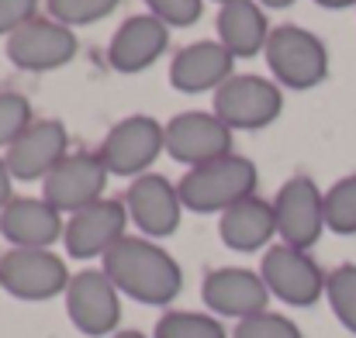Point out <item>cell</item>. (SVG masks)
<instances>
[{
	"mask_svg": "<svg viewBox=\"0 0 356 338\" xmlns=\"http://www.w3.org/2000/svg\"><path fill=\"white\" fill-rule=\"evenodd\" d=\"M152 338H229L225 325L215 314H197V311H166L156 321Z\"/></svg>",
	"mask_w": 356,
	"mask_h": 338,
	"instance_id": "22",
	"label": "cell"
},
{
	"mask_svg": "<svg viewBox=\"0 0 356 338\" xmlns=\"http://www.w3.org/2000/svg\"><path fill=\"white\" fill-rule=\"evenodd\" d=\"M124 208H128V218L135 221V228L145 238L173 235L180 228V214H184L180 190L166 176H159V173L135 176L128 194H124Z\"/></svg>",
	"mask_w": 356,
	"mask_h": 338,
	"instance_id": "13",
	"label": "cell"
},
{
	"mask_svg": "<svg viewBox=\"0 0 356 338\" xmlns=\"http://www.w3.org/2000/svg\"><path fill=\"white\" fill-rule=\"evenodd\" d=\"M218 3H232V0H218Z\"/></svg>",
	"mask_w": 356,
	"mask_h": 338,
	"instance_id": "34",
	"label": "cell"
},
{
	"mask_svg": "<svg viewBox=\"0 0 356 338\" xmlns=\"http://www.w3.org/2000/svg\"><path fill=\"white\" fill-rule=\"evenodd\" d=\"M284 111V94L277 83L263 76H232L215 90V114L236 131V128H266Z\"/></svg>",
	"mask_w": 356,
	"mask_h": 338,
	"instance_id": "10",
	"label": "cell"
},
{
	"mask_svg": "<svg viewBox=\"0 0 356 338\" xmlns=\"http://www.w3.org/2000/svg\"><path fill=\"white\" fill-rule=\"evenodd\" d=\"M259 3H263V7H291L294 0H259Z\"/></svg>",
	"mask_w": 356,
	"mask_h": 338,
	"instance_id": "32",
	"label": "cell"
},
{
	"mask_svg": "<svg viewBox=\"0 0 356 338\" xmlns=\"http://www.w3.org/2000/svg\"><path fill=\"white\" fill-rule=\"evenodd\" d=\"M121 0H49V14L52 21L76 28V24H94L101 17H108Z\"/></svg>",
	"mask_w": 356,
	"mask_h": 338,
	"instance_id": "25",
	"label": "cell"
},
{
	"mask_svg": "<svg viewBox=\"0 0 356 338\" xmlns=\"http://www.w3.org/2000/svg\"><path fill=\"white\" fill-rule=\"evenodd\" d=\"M325 228L336 235H356V173L325 190Z\"/></svg>",
	"mask_w": 356,
	"mask_h": 338,
	"instance_id": "23",
	"label": "cell"
},
{
	"mask_svg": "<svg viewBox=\"0 0 356 338\" xmlns=\"http://www.w3.org/2000/svg\"><path fill=\"white\" fill-rule=\"evenodd\" d=\"M104 273L121 294L138 304L163 307L184 290L180 262L145 235H124L118 245L104 255Z\"/></svg>",
	"mask_w": 356,
	"mask_h": 338,
	"instance_id": "1",
	"label": "cell"
},
{
	"mask_svg": "<svg viewBox=\"0 0 356 338\" xmlns=\"http://www.w3.org/2000/svg\"><path fill=\"white\" fill-rule=\"evenodd\" d=\"M149 14L159 17L166 28H191L201 17L204 0H145Z\"/></svg>",
	"mask_w": 356,
	"mask_h": 338,
	"instance_id": "28",
	"label": "cell"
},
{
	"mask_svg": "<svg viewBox=\"0 0 356 338\" xmlns=\"http://www.w3.org/2000/svg\"><path fill=\"white\" fill-rule=\"evenodd\" d=\"M266 38H270V24H266V14H263L259 0L222 3V10H218V42L236 59H252L256 52H263Z\"/></svg>",
	"mask_w": 356,
	"mask_h": 338,
	"instance_id": "20",
	"label": "cell"
},
{
	"mask_svg": "<svg viewBox=\"0 0 356 338\" xmlns=\"http://www.w3.org/2000/svg\"><path fill=\"white\" fill-rule=\"evenodd\" d=\"M35 14H38V0H0V35L10 38L17 28L35 21Z\"/></svg>",
	"mask_w": 356,
	"mask_h": 338,
	"instance_id": "29",
	"label": "cell"
},
{
	"mask_svg": "<svg viewBox=\"0 0 356 338\" xmlns=\"http://www.w3.org/2000/svg\"><path fill=\"white\" fill-rule=\"evenodd\" d=\"M121 290L104 269H83L66 287V314L90 338L115 335L121 321Z\"/></svg>",
	"mask_w": 356,
	"mask_h": 338,
	"instance_id": "9",
	"label": "cell"
},
{
	"mask_svg": "<svg viewBox=\"0 0 356 338\" xmlns=\"http://www.w3.org/2000/svg\"><path fill=\"white\" fill-rule=\"evenodd\" d=\"M259 276H263L266 290L291 307H312L325 294V283H329V276L318 269V262L305 248H294L284 242L266 248Z\"/></svg>",
	"mask_w": 356,
	"mask_h": 338,
	"instance_id": "6",
	"label": "cell"
},
{
	"mask_svg": "<svg viewBox=\"0 0 356 338\" xmlns=\"http://www.w3.org/2000/svg\"><path fill=\"white\" fill-rule=\"evenodd\" d=\"M266 66L273 69V80L284 83L287 90H312L329 76V49L318 35L298 28V24H280L266 38Z\"/></svg>",
	"mask_w": 356,
	"mask_h": 338,
	"instance_id": "3",
	"label": "cell"
},
{
	"mask_svg": "<svg viewBox=\"0 0 356 338\" xmlns=\"http://www.w3.org/2000/svg\"><path fill=\"white\" fill-rule=\"evenodd\" d=\"M256 180H259L256 166L245 155L232 152L225 159H215V162L187 169V176L177 183V190H180V201H184L187 211L225 214L229 208H236L238 201L256 194Z\"/></svg>",
	"mask_w": 356,
	"mask_h": 338,
	"instance_id": "2",
	"label": "cell"
},
{
	"mask_svg": "<svg viewBox=\"0 0 356 338\" xmlns=\"http://www.w3.org/2000/svg\"><path fill=\"white\" fill-rule=\"evenodd\" d=\"M0 235L14 248H49L66 235V225L45 197H14L0 211Z\"/></svg>",
	"mask_w": 356,
	"mask_h": 338,
	"instance_id": "17",
	"label": "cell"
},
{
	"mask_svg": "<svg viewBox=\"0 0 356 338\" xmlns=\"http://www.w3.org/2000/svg\"><path fill=\"white\" fill-rule=\"evenodd\" d=\"M232 338H305V335H301V328L291 318L263 311V314L242 318L236 325V332H232Z\"/></svg>",
	"mask_w": 356,
	"mask_h": 338,
	"instance_id": "26",
	"label": "cell"
},
{
	"mask_svg": "<svg viewBox=\"0 0 356 338\" xmlns=\"http://www.w3.org/2000/svg\"><path fill=\"white\" fill-rule=\"evenodd\" d=\"M111 338H145L142 332H118V335H111Z\"/></svg>",
	"mask_w": 356,
	"mask_h": 338,
	"instance_id": "33",
	"label": "cell"
},
{
	"mask_svg": "<svg viewBox=\"0 0 356 338\" xmlns=\"http://www.w3.org/2000/svg\"><path fill=\"white\" fill-rule=\"evenodd\" d=\"M166 152L191 169L225 159L232 155V128L218 114L184 111L166 124Z\"/></svg>",
	"mask_w": 356,
	"mask_h": 338,
	"instance_id": "11",
	"label": "cell"
},
{
	"mask_svg": "<svg viewBox=\"0 0 356 338\" xmlns=\"http://www.w3.org/2000/svg\"><path fill=\"white\" fill-rule=\"evenodd\" d=\"M325 297H329L332 314L339 318V325L356 335V262H346V266L329 273Z\"/></svg>",
	"mask_w": 356,
	"mask_h": 338,
	"instance_id": "24",
	"label": "cell"
},
{
	"mask_svg": "<svg viewBox=\"0 0 356 338\" xmlns=\"http://www.w3.org/2000/svg\"><path fill=\"white\" fill-rule=\"evenodd\" d=\"M232 66H236V56L222 42H194L173 56L170 83L184 94L218 90L222 83L232 80Z\"/></svg>",
	"mask_w": 356,
	"mask_h": 338,
	"instance_id": "18",
	"label": "cell"
},
{
	"mask_svg": "<svg viewBox=\"0 0 356 338\" xmlns=\"http://www.w3.org/2000/svg\"><path fill=\"white\" fill-rule=\"evenodd\" d=\"M273 214L284 245L308 252L325 231V194L312 176H291L273 197Z\"/></svg>",
	"mask_w": 356,
	"mask_h": 338,
	"instance_id": "7",
	"label": "cell"
},
{
	"mask_svg": "<svg viewBox=\"0 0 356 338\" xmlns=\"http://www.w3.org/2000/svg\"><path fill=\"white\" fill-rule=\"evenodd\" d=\"M218 235L229 248L236 252H256L263 248L273 235H277V214H273V204L259 201L256 194L238 201L236 208H229L218 221Z\"/></svg>",
	"mask_w": 356,
	"mask_h": 338,
	"instance_id": "21",
	"label": "cell"
},
{
	"mask_svg": "<svg viewBox=\"0 0 356 338\" xmlns=\"http://www.w3.org/2000/svg\"><path fill=\"white\" fill-rule=\"evenodd\" d=\"M31 128V104L21 94H0V149L14 145Z\"/></svg>",
	"mask_w": 356,
	"mask_h": 338,
	"instance_id": "27",
	"label": "cell"
},
{
	"mask_svg": "<svg viewBox=\"0 0 356 338\" xmlns=\"http://www.w3.org/2000/svg\"><path fill=\"white\" fill-rule=\"evenodd\" d=\"M201 297H204L211 314L242 321V318H252V314L266 311L270 290H266L259 273L242 269V266H222V269H211L204 276Z\"/></svg>",
	"mask_w": 356,
	"mask_h": 338,
	"instance_id": "15",
	"label": "cell"
},
{
	"mask_svg": "<svg viewBox=\"0 0 356 338\" xmlns=\"http://www.w3.org/2000/svg\"><path fill=\"white\" fill-rule=\"evenodd\" d=\"M73 56H76L73 28H66V24H59L52 17H35L7 38V59L17 69H28V73L59 69Z\"/></svg>",
	"mask_w": 356,
	"mask_h": 338,
	"instance_id": "12",
	"label": "cell"
},
{
	"mask_svg": "<svg viewBox=\"0 0 356 338\" xmlns=\"http://www.w3.org/2000/svg\"><path fill=\"white\" fill-rule=\"evenodd\" d=\"M70 135L63 121H31V128L7 149V169L14 180H45L63 159H66Z\"/></svg>",
	"mask_w": 356,
	"mask_h": 338,
	"instance_id": "16",
	"label": "cell"
},
{
	"mask_svg": "<svg viewBox=\"0 0 356 338\" xmlns=\"http://www.w3.org/2000/svg\"><path fill=\"white\" fill-rule=\"evenodd\" d=\"M70 269L49 248H10L0 259V287L17 301H52L66 294Z\"/></svg>",
	"mask_w": 356,
	"mask_h": 338,
	"instance_id": "4",
	"label": "cell"
},
{
	"mask_svg": "<svg viewBox=\"0 0 356 338\" xmlns=\"http://www.w3.org/2000/svg\"><path fill=\"white\" fill-rule=\"evenodd\" d=\"M10 180H14V176H10V169H7V159H0V211L14 201V197H10Z\"/></svg>",
	"mask_w": 356,
	"mask_h": 338,
	"instance_id": "30",
	"label": "cell"
},
{
	"mask_svg": "<svg viewBox=\"0 0 356 338\" xmlns=\"http://www.w3.org/2000/svg\"><path fill=\"white\" fill-rule=\"evenodd\" d=\"M166 45H170V28L152 14H135L115 31L108 59L118 73H142L166 52Z\"/></svg>",
	"mask_w": 356,
	"mask_h": 338,
	"instance_id": "19",
	"label": "cell"
},
{
	"mask_svg": "<svg viewBox=\"0 0 356 338\" xmlns=\"http://www.w3.org/2000/svg\"><path fill=\"white\" fill-rule=\"evenodd\" d=\"M163 149H166V128L156 117L131 114L108 131L97 155L111 176H145V169L156 162Z\"/></svg>",
	"mask_w": 356,
	"mask_h": 338,
	"instance_id": "5",
	"label": "cell"
},
{
	"mask_svg": "<svg viewBox=\"0 0 356 338\" xmlns=\"http://www.w3.org/2000/svg\"><path fill=\"white\" fill-rule=\"evenodd\" d=\"M108 176L111 173L97 152H73L42 180V197L59 214H76V211L104 201L101 194L108 187Z\"/></svg>",
	"mask_w": 356,
	"mask_h": 338,
	"instance_id": "8",
	"label": "cell"
},
{
	"mask_svg": "<svg viewBox=\"0 0 356 338\" xmlns=\"http://www.w3.org/2000/svg\"><path fill=\"white\" fill-rule=\"evenodd\" d=\"M318 7H329V10H346V7H356V0H315Z\"/></svg>",
	"mask_w": 356,
	"mask_h": 338,
	"instance_id": "31",
	"label": "cell"
},
{
	"mask_svg": "<svg viewBox=\"0 0 356 338\" xmlns=\"http://www.w3.org/2000/svg\"><path fill=\"white\" fill-rule=\"evenodd\" d=\"M124 225H128V208L124 201H97L76 214H70L66 221V252L73 259H104L121 238H124Z\"/></svg>",
	"mask_w": 356,
	"mask_h": 338,
	"instance_id": "14",
	"label": "cell"
}]
</instances>
